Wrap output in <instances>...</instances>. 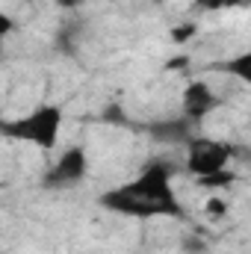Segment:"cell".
<instances>
[{"instance_id": "cell-1", "label": "cell", "mask_w": 251, "mask_h": 254, "mask_svg": "<svg viewBox=\"0 0 251 254\" xmlns=\"http://www.w3.org/2000/svg\"><path fill=\"white\" fill-rule=\"evenodd\" d=\"M101 207L130 219H184V204L175 192V169L166 160H151L133 181L104 192Z\"/></svg>"}, {"instance_id": "cell-2", "label": "cell", "mask_w": 251, "mask_h": 254, "mask_svg": "<svg viewBox=\"0 0 251 254\" xmlns=\"http://www.w3.org/2000/svg\"><path fill=\"white\" fill-rule=\"evenodd\" d=\"M63 125H65V110L57 104H42L12 122L0 125V136L33 145L39 151H54L60 136H63Z\"/></svg>"}, {"instance_id": "cell-3", "label": "cell", "mask_w": 251, "mask_h": 254, "mask_svg": "<svg viewBox=\"0 0 251 254\" xmlns=\"http://www.w3.org/2000/svg\"><path fill=\"white\" fill-rule=\"evenodd\" d=\"M231 157H234V148L222 139L192 136L187 142V172L195 175V181L207 178V175H216V172H225Z\"/></svg>"}, {"instance_id": "cell-4", "label": "cell", "mask_w": 251, "mask_h": 254, "mask_svg": "<svg viewBox=\"0 0 251 254\" xmlns=\"http://www.w3.org/2000/svg\"><path fill=\"white\" fill-rule=\"evenodd\" d=\"M86 175H89V154H86L83 145H71V148H65L63 154L54 160V166L45 172L42 187L45 190H57V192L74 190V187H80L86 181Z\"/></svg>"}, {"instance_id": "cell-5", "label": "cell", "mask_w": 251, "mask_h": 254, "mask_svg": "<svg viewBox=\"0 0 251 254\" xmlns=\"http://www.w3.org/2000/svg\"><path fill=\"white\" fill-rule=\"evenodd\" d=\"M219 95L216 89L207 83V80H189L184 86V95H181V110H184V119L189 125H198L204 122L210 113L219 110Z\"/></svg>"}, {"instance_id": "cell-6", "label": "cell", "mask_w": 251, "mask_h": 254, "mask_svg": "<svg viewBox=\"0 0 251 254\" xmlns=\"http://www.w3.org/2000/svg\"><path fill=\"white\" fill-rule=\"evenodd\" d=\"M189 127H192V125H189L187 119H175V122L154 125L151 133H154L157 139H163V142H184V145H187L189 139H192V136H189Z\"/></svg>"}, {"instance_id": "cell-7", "label": "cell", "mask_w": 251, "mask_h": 254, "mask_svg": "<svg viewBox=\"0 0 251 254\" xmlns=\"http://www.w3.org/2000/svg\"><path fill=\"white\" fill-rule=\"evenodd\" d=\"M198 184H201V187H207V190H225V187H231V184H234V175L225 169V172H216V175L198 178Z\"/></svg>"}, {"instance_id": "cell-8", "label": "cell", "mask_w": 251, "mask_h": 254, "mask_svg": "<svg viewBox=\"0 0 251 254\" xmlns=\"http://www.w3.org/2000/svg\"><path fill=\"white\" fill-rule=\"evenodd\" d=\"M243 0H195L192 9H198V12H222V9H234Z\"/></svg>"}, {"instance_id": "cell-9", "label": "cell", "mask_w": 251, "mask_h": 254, "mask_svg": "<svg viewBox=\"0 0 251 254\" xmlns=\"http://www.w3.org/2000/svg\"><path fill=\"white\" fill-rule=\"evenodd\" d=\"M249 63H251V57H249V54H240L237 60H231V63H228V74H237L240 80H249V77H251Z\"/></svg>"}, {"instance_id": "cell-10", "label": "cell", "mask_w": 251, "mask_h": 254, "mask_svg": "<svg viewBox=\"0 0 251 254\" xmlns=\"http://www.w3.org/2000/svg\"><path fill=\"white\" fill-rule=\"evenodd\" d=\"M204 213L213 216V219L219 222L222 216H228V201H222V198H210V201L204 204Z\"/></svg>"}, {"instance_id": "cell-11", "label": "cell", "mask_w": 251, "mask_h": 254, "mask_svg": "<svg viewBox=\"0 0 251 254\" xmlns=\"http://www.w3.org/2000/svg\"><path fill=\"white\" fill-rule=\"evenodd\" d=\"M15 30H18V21H15L9 12H3V9H0V42H3V39H9Z\"/></svg>"}, {"instance_id": "cell-12", "label": "cell", "mask_w": 251, "mask_h": 254, "mask_svg": "<svg viewBox=\"0 0 251 254\" xmlns=\"http://www.w3.org/2000/svg\"><path fill=\"white\" fill-rule=\"evenodd\" d=\"M195 24H184V27H175L172 30V42H178V45H184V42H189L192 36H195Z\"/></svg>"}, {"instance_id": "cell-13", "label": "cell", "mask_w": 251, "mask_h": 254, "mask_svg": "<svg viewBox=\"0 0 251 254\" xmlns=\"http://www.w3.org/2000/svg\"><path fill=\"white\" fill-rule=\"evenodd\" d=\"M0 192H3V181H0Z\"/></svg>"}]
</instances>
